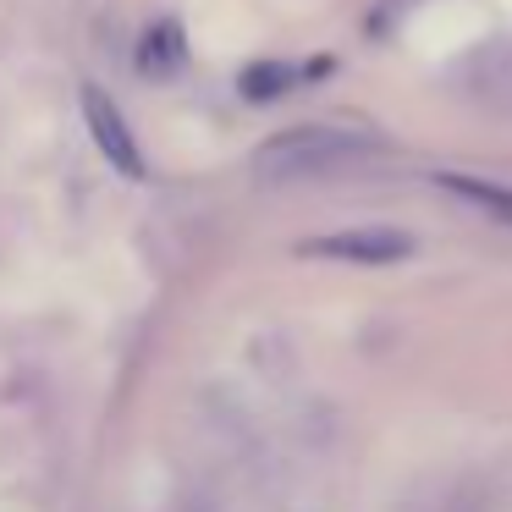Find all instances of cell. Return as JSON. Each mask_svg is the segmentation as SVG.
Listing matches in <instances>:
<instances>
[{
  "label": "cell",
  "instance_id": "277c9868",
  "mask_svg": "<svg viewBox=\"0 0 512 512\" xmlns=\"http://www.w3.org/2000/svg\"><path fill=\"white\" fill-rule=\"evenodd\" d=\"M182 61V28L177 23H155L144 34V50H138V67L144 72H171Z\"/></svg>",
  "mask_w": 512,
  "mask_h": 512
},
{
  "label": "cell",
  "instance_id": "7a4b0ae2",
  "mask_svg": "<svg viewBox=\"0 0 512 512\" xmlns=\"http://www.w3.org/2000/svg\"><path fill=\"white\" fill-rule=\"evenodd\" d=\"M83 122H89V138H94V149L105 155V166H116L127 182H144V149H138L122 105H116L105 89H94V83L83 89Z\"/></svg>",
  "mask_w": 512,
  "mask_h": 512
},
{
  "label": "cell",
  "instance_id": "6da1fadb",
  "mask_svg": "<svg viewBox=\"0 0 512 512\" xmlns=\"http://www.w3.org/2000/svg\"><path fill=\"white\" fill-rule=\"evenodd\" d=\"M375 138L353 133V127H292V133H276L265 149L254 155V166L265 177H320V171H336L347 160L369 155Z\"/></svg>",
  "mask_w": 512,
  "mask_h": 512
},
{
  "label": "cell",
  "instance_id": "3957f363",
  "mask_svg": "<svg viewBox=\"0 0 512 512\" xmlns=\"http://www.w3.org/2000/svg\"><path fill=\"white\" fill-rule=\"evenodd\" d=\"M303 254L336 259V265H397V259L413 254V237L408 232H391V226H353V232L309 237Z\"/></svg>",
  "mask_w": 512,
  "mask_h": 512
}]
</instances>
